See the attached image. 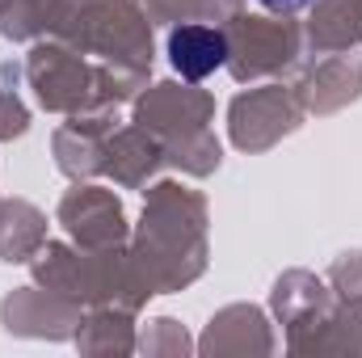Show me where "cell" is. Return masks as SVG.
<instances>
[{
	"mask_svg": "<svg viewBox=\"0 0 362 358\" xmlns=\"http://www.w3.org/2000/svg\"><path fill=\"white\" fill-rule=\"evenodd\" d=\"M169 59H173V68L185 81H202L215 68H223L228 38H223V30H211V25H198V21L177 25L169 34Z\"/></svg>",
	"mask_w": 362,
	"mask_h": 358,
	"instance_id": "6da1fadb",
	"label": "cell"
},
{
	"mask_svg": "<svg viewBox=\"0 0 362 358\" xmlns=\"http://www.w3.org/2000/svg\"><path fill=\"white\" fill-rule=\"evenodd\" d=\"M266 8H303V4H312V0H262Z\"/></svg>",
	"mask_w": 362,
	"mask_h": 358,
	"instance_id": "7a4b0ae2",
	"label": "cell"
}]
</instances>
